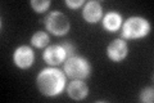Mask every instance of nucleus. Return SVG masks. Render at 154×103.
Segmentation results:
<instances>
[{"instance_id": "obj_11", "label": "nucleus", "mask_w": 154, "mask_h": 103, "mask_svg": "<svg viewBox=\"0 0 154 103\" xmlns=\"http://www.w3.org/2000/svg\"><path fill=\"white\" fill-rule=\"evenodd\" d=\"M50 41V37L46 32L44 31H38L35 32L33 35L31 36V44L33 47H36L38 49H42V48H46L48 44Z\"/></svg>"}, {"instance_id": "obj_9", "label": "nucleus", "mask_w": 154, "mask_h": 103, "mask_svg": "<svg viewBox=\"0 0 154 103\" xmlns=\"http://www.w3.org/2000/svg\"><path fill=\"white\" fill-rule=\"evenodd\" d=\"M67 93H68L69 98H72V99L81 101L88 97L89 86L86 85V82H84V80H72L67 85Z\"/></svg>"}, {"instance_id": "obj_10", "label": "nucleus", "mask_w": 154, "mask_h": 103, "mask_svg": "<svg viewBox=\"0 0 154 103\" xmlns=\"http://www.w3.org/2000/svg\"><path fill=\"white\" fill-rule=\"evenodd\" d=\"M122 16L119 14L118 12H114V11H110L108 12L105 16H103L102 18V24H103V28L105 31H109V32H116L118 31L122 26Z\"/></svg>"}, {"instance_id": "obj_12", "label": "nucleus", "mask_w": 154, "mask_h": 103, "mask_svg": "<svg viewBox=\"0 0 154 103\" xmlns=\"http://www.w3.org/2000/svg\"><path fill=\"white\" fill-rule=\"evenodd\" d=\"M31 7L36 13H44L51 5L50 0H31Z\"/></svg>"}, {"instance_id": "obj_6", "label": "nucleus", "mask_w": 154, "mask_h": 103, "mask_svg": "<svg viewBox=\"0 0 154 103\" xmlns=\"http://www.w3.org/2000/svg\"><path fill=\"white\" fill-rule=\"evenodd\" d=\"M42 60L49 66L58 67L67 60L64 48L62 47V44H53V45L46 47L44 53H42Z\"/></svg>"}, {"instance_id": "obj_7", "label": "nucleus", "mask_w": 154, "mask_h": 103, "mask_svg": "<svg viewBox=\"0 0 154 103\" xmlns=\"http://www.w3.org/2000/svg\"><path fill=\"white\" fill-rule=\"evenodd\" d=\"M128 54V45L123 39H114L107 47V57L112 62H122Z\"/></svg>"}, {"instance_id": "obj_5", "label": "nucleus", "mask_w": 154, "mask_h": 103, "mask_svg": "<svg viewBox=\"0 0 154 103\" xmlns=\"http://www.w3.org/2000/svg\"><path fill=\"white\" fill-rule=\"evenodd\" d=\"M13 62L18 68L27 70L35 62V53L28 45H19L13 53Z\"/></svg>"}, {"instance_id": "obj_13", "label": "nucleus", "mask_w": 154, "mask_h": 103, "mask_svg": "<svg viewBox=\"0 0 154 103\" xmlns=\"http://www.w3.org/2000/svg\"><path fill=\"white\" fill-rule=\"evenodd\" d=\"M139 99L144 103H153L154 102V89L153 86H145L141 90L140 95H139Z\"/></svg>"}, {"instance_id": "obj_2", "label": "nucleus", "mask_w": 154, "mask_h": 103, "mask_svg": "<svg viewBox=\"0 0 154 103\" xmlns=\"http://www.w3.org/2000/svg\"><path fill=\"white\" fill-rule=\"evenodd\" d=\"M150 22L144 17L132 16L127 18L121 26V36L123 40H139L150 34Z\"/></svg>"}, {"instance_id": "obj_1", "label": "nucleus", "mask_w": 154, "mask_h": 103, "mask_svg": "<svg viewBox=\"0 0 154 103\" xmlns=\"http://www.w3.org/2000/svg\"><path fill=\"white\" fill-rule=\"evenodd\" d=\"M36 86L42 95L49 98L57 97L66 89L67 76L58 67H46L37 73Z\"/></svg>"}, {"instance_id": "obj_8", "label": "nucleus", "mask_w": 154, "mask_h": 103, "mask_svg": "<svg viewBox=\"0 0 154 103\" xmlns=\"http://www.w3.org/2000/svg\"><path fill=\"white\" fill-rule=\"evenodd\" d=\"M82 18L88 23L95 24L103 18V7L102 4L96 0H91V2L85 3L82 8Z\"/></svg>"}, {"instance_id": "obj_14", "label": "nucleus", "mask_w": 154, "mask_h": 103, "mask_svg": "<svg viewBox=\"0 0 154 103\" xmlns=\"http://www.w3.org/2000/svg\"><path fill=\"white\" fill-rule=\"evenodd\" d=\"M62 47L64 48L67 58L76 56V47H75L72 43H69V41H63V43H62Z\"/></svg>"}, {"instance_id": "obj_4", "label": "nucleus", "mask_w": 154, "mask_h": 103, "mask_svg": "<svg viewBox=\"0 0 154 103\" xmlns=\"http://www.w3.org/2000/svg\"><path fill=\"white\" fill-rule=\"evenodd\" d=\"M45 28L50 34L55 36H64L68 34L71 28L69 19L67 18L64 13H62L59 11H54L48 13V16L44 19Z\"/></svg>"}, {"instance_id": "obj_15", "label": "nucleus", "mask_w": 154, "mask_h": 103, "mask_svg": "<svg viewBox=\"0 0 154 103\" xmlns=\"http://www.w3.org/2000/svg\"><path fill=\"white\" fill-rule=\"evenodd\" d=\"M64 4L68 8H71V9H77L80 7H84L85 2H84V0H66Z\"/></svg>"}, {"instance_id": "obj_3", "label": "nucleus", "mask_w": 154, "mask_h": 103, "mask_svg": "<svg viewBox=\"0 0 154 103\" xmlns=\"http://www.w3.org/2000/svg\"><path fill=\"white\" fill-rule=\"evenodd\" d=\"M91 63L82 56L67 58L63 63V72L71 80H85L91 75Z\"/></svg>"}]
</instances>
